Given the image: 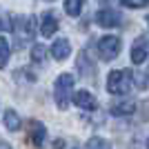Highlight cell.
<instances>
[{
    "instance_id": "cell-6",
    "label": "cell",
    "mask_w": 149,
    "mask_h": 149,
    "mask_svg": "<svg viewBox=\"0 0 149 149\" xmlns=\"http://www.w3.org/2000/svg\"><path fill=\"white\" fill-rule=\"evenodd\" d=\"M71 100H74L76 107H80V109H85V111H96V109H98V100L93 98V93L87 91V89H78V91H74Z\"/></svg>"
},
{
    "instance_id": "cell-9",
    "label": "cell",
    "mask_w": 149,
    "mask_h": 149,
    "mask_svg": "<svg viewBox=\"0 0 149 149\" xmlns=\"http://www.w3.org/2000/svg\"><path fill=\"white\" fill-rule=\"evenodd\" d=\"M71 54V42H69L67 38H58L54 47H51V56L56 58V60H65V58Z\"/></svg>"
},
{
    "instance_id": "cell-15",
    "label": "cell",
    "mask_w": 149,
    "mask_h": 149,
    "mask_svg": "<svg viewBox=\"0 0 149 149\" xmlns=\"http://www.w3.org/2000/svg\"><path fill=\"white\" fill-rule=\"evenodd\" d=\"M87 149H111V145L107 143L105 138H100V136H93V138H89Z\"/></svg>"
},
{
    "instance_id": "cell-17",
    "label": "cell",
    "mask_w": 149,
    "mask_h": 149,
    "mask_svg": "<svg viewBox=\"0 0 149 149\" xmlns=\"http://www.w3.org/2000/svg\"><path fill=\"white\" fill-rule=\"evenodd\" d=\"M123 5L129 7V9H143L149 5V0H123Z\"/></svg>"
},
{
    "instance_id": "cell-24",
    "label": "cell",
    "mask_w": 149,
    "mask_h": 149,
    "mask_svg": "<svg viewBox=\"0 0 149 149\" xmlns=\"http://www.w3.org/2000/svg\"><path fill=\"white\" fill-rule=\"evenodd\" d=\"M147 149H149V145H147Z\"/></svg>"
},
{
    "instance_id": "cell-10",
    "label": "cell",
    "mask_w": 149,
    "mask_h": 149,
    "mask_svg": "<svg viewBox=\"0 0 149 149\" xmlns=\"http://www.w3.org/2000/svg\"><path fill=\"white\" fill-rule=\"evenodd\" d=\"M109 111L113 116H129V113L136 111V102L134 100H120V102H111L109 105Z\"/></svg>"
},
{
    "instance_id": "cell-22",
    "label": "cell",
    "mask_w": 149,
    "mask_h": 149,
    "mask_svg": "<svg viewBox=\"0 0 149 149\" xmlns=\"http://www.w3.org/2000/svg\"><path fill=\"white\" fill-rule=\"evenodd\" d=\"M147 25H149V16H147Z\"/></svg>"
},
{
    "instance_id": "cell-5",
    "label": "cell",
    "mask_w": 149,
    "mask_h": 149,
    "mask_svg": "<svg viewBox=\"0 0 149 149\" xmlns=\"http://www.w3.org/2000/svg\"><path fill=\"white\" fill-rule=\"evenodd\" d=\"M27 138L33 147H42L45 138H47V127H45L40 120H29L27 125Z\"/></svg>"
},
{
    "instance_id": "cell-13",
    "label": "cell",
    "mask_w": 149,
    "mask_h": 149,
    "mask_svg": "<svg viewBox=\"0 0 149 149\" xmlns=\"http://www.w3.org/2000/svg\"><path fill=\"white\" fill-rule=\"evenodd\" d=\"M82 2L85 0H65V11L69 16H78L82 11Z\"/></svg>"
},
{
    "instance_id": "cell-11",
    "label": "cell",
    "mask_w": 149,
    "mask_h": 149,
    "mask_svg": "<svg viewBox=\"0 0 149 149\" xmlns=\"http://www.w3.org/2000/svg\"><path fill=\"white\" fill-rule=\"evenodd\" d=\"M5 127L9 131H18L20 129V116L13 109H7L5 111Z\"/></svg>"
},
{
    "instance_id": "cell-23",
    "label": "cell",
    "mask_w": 149,
    "mask_h": 149,
    "mask_svg": "<svg viewBox=\"0 0 149 149\" xmlns=\"http://www.w3.org/2000/svg\"><path fill=\"white\" fill-rule=\"evenodd\" d=\"M47 2H54V0H47Z\"/></svg>"
},
{
    "instance_id": "cell-16",
    "label": "cell",
    "mask_w": 149,
    "mask_h": 149,
    "mask_svg": "<svg viewBox=\"0 0 149 149\" xmlns=\"http://www.w3.org/2000/svg\"><path fill=\"white\" fill-rule=\"evenodd\" d=\"M31 58H33V62H42L45 60V47H42V45H33Z\"/></svg>"
},
{
    "instance_id": "cell-18",
    "label": "cell",
    "mask_w": 149,
    "mask_h": 149,
    "mask_svg": "<svg viewBox=\"0 0 149 149\" xmlns=\"http://www.w3.org/2000/svg\"><path fill=\"white\" fill-rule=\"evenodd\" d=\"M134 82L138 85V89H145V87H147V82H149V78H147L145 74H140V71H138V74H134Z\"/></svg>"
},
{
    "instance_id": "cell-2",
    "label": "cell",
    "mask_w": 149,
    "mask_h": 149,
    "mask_svg": "<svg viewBox=\"0 0 149 149\" xmlns=\"http://www.w3.org/2000/svg\"><path fill=\"white\" fill-rule=\"evenodd\" d=\"M74 91V76L71 74H60L54 85V98H56L58 109H67L69 107V96Z\"/></svg>"
},
{
    "instance_id": "cell-3",
    "label": "cell",
    "mask_w": 149,
    "mask_h": 149,
    "mask_svg": "<svg viewBox=\"0 0 149 149\" xmlns=\"http://www.w3.org/2000/svg\"><path fill=\"white\" fill-rule=\"evenodd\" d=\"M98 54L102 60H113L120 54V38L118 36H102L98 40Z\"/></svg>"
},
{
    "instance_id": "cell-20",
    "label": "cell",
    "mask_w": 149,
    "mask_h": 149,
    "mask_svg": "<svg viewBox=\"0 0 149 149\" xmlns=\"http://www.w3.org/2000/svg\"><path fill=\"white\" fill-rule=\"evenodd\" d=\"M54 149H65V140H62V138L54 140Z\"/></svg>"
},
{
    "instance_id": "cell-4",
    "label": "cell",
    "mask_w": 149,
    "mask_h": 149,
    "mask_svg": "<svg viewBox=\"0 0 149 149\" xmlns=\"http://www.w3.org/2000/svg\"><path fill=\"white\" fill-rule=\"evenodd\" d=\"M149 58V38L147 36H138L131 45V62L134 65H143Z\"/></svg>"
},
{
    "instance_id": "cell-21",
    "label": "cell",
    "mask_w": 149,
    "mask_h": 149,
    "mask_svg": "<svg viewBox=\"0 0 149 149\" xmlns=\"http://www.w3.org/2000/svg\"><path fill=\"white\" fill-rule=\"evenodd\" d=\"M0 149H11V145H7L5 140H0Z\"/></svg>"
},
{
    "instance_id": "cell-19",
    "label": "cell",
    "mask_w": 149,
    "mask_h": 149,
    "mask_svg": "<svg viewBox=\"0 0 149 149\" xmlns=\"http://www.w3.org/2000/svg\"><path fill=\"white\" fill-rule=\"evenodd\" d=\"M140 118L143 120H149V100H145L140 105Z\"/></svg>"
},
{
    "instance_id": "cell-14",
    "label": "cell",
    "mask_w": 149,
    "mask_h": 149,
    "mask_svg": "<svg viewBox=\"0 0 149 149\" xmlns=\"http://www.w3.org/2000/svg\"><path fill=\"white\" fill-rule=\"evenodd\" d=\"M7 62H9V42L7 38H0V69H5Z\"/></svg>"
},
{
    "instance_id": "cell-8",
    "label": "cell",
    "mask_w": 149,
    "mask_h": 149,
    "mask_svg": "<svg viewBox=\"0 0 149 149\" xmlns=\"http://www.w3.org/2000/svg\"><path fill=\"white\" fill-rule=\"evenodd\" d=\"M58 31V18H56V13H42V20H40V33H42L45 38H51L54 33Z\"/></svg>"
},
{
    "instance_id": "cell-7",
    "label": "cell",
    "mask_w": 149,
    "mask_h": 149,
    "mask_svg": "<svg viewBox=\"0 0 149 149\" xmlns=\"http://www.w3.org/2000/svg\"><path fill=\"white\" fill-rule=\"evenodd\" d=\"M120 13L118 11H113V9H100L98 13H96V22H98L100 27H118L120 25Z\"/></svg>"
},
{
    "instance_id": "cell-1",
    "label": "cell",
    "mask_w": 149,
    "mask_h": 149,
    "mask_svg": "<svg viewBox=\"0 0 149 149\" xmlns=\"http://www.w3.org/2000/svg\"><path fill=\"white\" fill-rule=\"evenodd\" d=\"M134 82V71L131 69H113L107 76V91L113 96H125Z\"/></svg>"
},
{
    "instance_id": "cell-12",
    "label": "cell",
    "mask_w": 149,
    "mask_h": 149,
    "mask_svg": "<svg viewBox=\"0 0 149 149\" xmlns=\"http://www.w3.org/2000/svg\"><path fill=\"white\" fill-rule=\"evenodd\" d=\"M78 69H80L85 76H91L93 74V62H89L87 51H80V56H78Z\"/></svg>"
}]
</instances>
